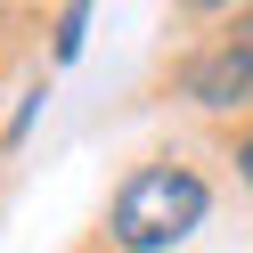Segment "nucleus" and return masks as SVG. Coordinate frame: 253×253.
I'll return each mask as SVG.
<instances>
[{"instance_id": "nucleus-3", "label": "nucleus", "mask_w": 253, "mask_h": 253, "mask_svg": "<svg viewBox=\"0 0 253 253\" xmlns=\"http://www.w3.org/2000/svg\"><path fill=\"white\" fill-rule=\"evenodd\" d=\"M82 49V8H66V25H57V57H74Z\"/></svg>"}, {"instance_id": "nucleus-4", "label": "nucleus", "mask_w": 253, "mask_h": 253, "mask_svg": "<svg viewBox=\"0 0 253 253\" xmlns=\"http://www.w3.org/2000/svg\"><path fill=\"white\" fill-rule=\"evenodd\" d=\"M237 171H245V188H253V131L237 139Z\"/></svg>"}, {"instance_id": "nucleus-1", "label": "nucleus", "mask_w": 253, "mask_h": 253, "mask_svg": "<svg viewBox=\"0 0 253 253\" xmlns=\"http://www.w3.org/2000/svg\"><path fill=\"white\" fill-rule=\"evenodd\" d=\"M204 212H212V188L188 164H147L123 180L115 212H106V237L123 253H171L188 229H204Z\"/></svg>"}, {"instance_id": "nucleus-2", "label": "nucleus", "mask_w": 253, "mask_h": 253, "mask_svg": "<svg viewBox=\"0 0 253 253\" xmlns=\"http://www.w3.org/2000/svg\"><path fill=\"white\" fill-rule=\"evenodd\" d=\"M188 98L196 106H220V115H229V106H253V41H220V49H204L196 66H188Z\"/></svg>"}]
</instances>
